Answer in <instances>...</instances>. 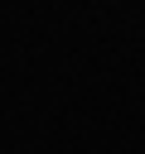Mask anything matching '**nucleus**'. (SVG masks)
Here are the masks:
<instances>
[]
</instances>
